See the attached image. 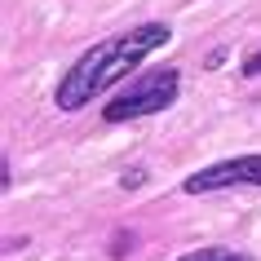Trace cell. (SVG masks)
<instances>
[{"label": "cell", "mask_w": 261, "mask_h": 261, "mask_svg": "<svg viewBox=\"0 0 261 261\" xmlns=\"http://www.w3.org/2000/svg\"><path fill=\"white\" fill-rule=\"evenodd\" d=\"M168 40H173V31H168L164 22H146V27H133V31H124V36H111V40L93 44V49L58 80V93H54L58 111L89 107L97 93H107L111 84H120L128 71H138L142 62H146L155 49H164Z\"/></svg>", "instance_id": "obj_1"}, {"label": "cell", "mask_w": 261, "mask_h": 261, "mask_svg": "<svg viewBox=\"0 0 261 261\" xmlns=\"http://www.w3.org/2000/svg\"><path fill=\"white\" fill-rule=\"evenodd\" d=\"M181 93V71L177 67H160V71H142L124 84L120 93L111 97V107L102 111L107 124H124V120H142V115H155V111L173 107Z\"/></svg>", "instance_id": "obj_2"}, {"label": "cell", "mask_w": 261, "mask_h": 261, "mask_svg": "<svg viewBox=\"0 0 261 261\" xmlns=\"http://www.w3.org/2000/svg\"><path fill=\"white\" fill-rule=\"evenodd\" d=\"M226 186H261V155H239V160H221L213 168H199L181 181L186 195H208L226 191Z\"/></svg>", "instance_id": "obj_3"}, {"label": "cell", "mask_w": 261, "mask_h": 261, "mask_svg": "<svg viewBox=\"0 0 261 261\" xmlns=\"http://www.w3.org/2000/svg\"><path fill=\"white\" fill-rule=\"evenodd\" d=\"M181 261H248V257H234L230 248H199V252H191Z\"/></svg>", "instance_id": "obj_4"}, {"label": "cell", "mask_w": 261, "mask_h": 261, "mask_svg": "<svg viewBox=\"0 0 261 261\" xmlns=\"http://www.w3.org/2000/svg\"><path fill=\"white\" fill-rule=\"evenodd\" d=\"M142 181H146V168H142V164H133V168H124V177H120V186H124V191H138Z\"/></svg>", "instance_id": "obj_5"}, {"label": "cell", "mask_w": 261, "mask_h": 261, "mask_svg": "<svg viewBox=\"0 0 261 261\" xmlns=\"http://www.w3.org/2000/svg\"><path fill=\"white\" fill-rule=\"evenodd\" d=\"M244 75H248V80H257V75H261V49L252 58H244Z\"/></svg>", "instance_id": "obj_6"}]
</instances>
